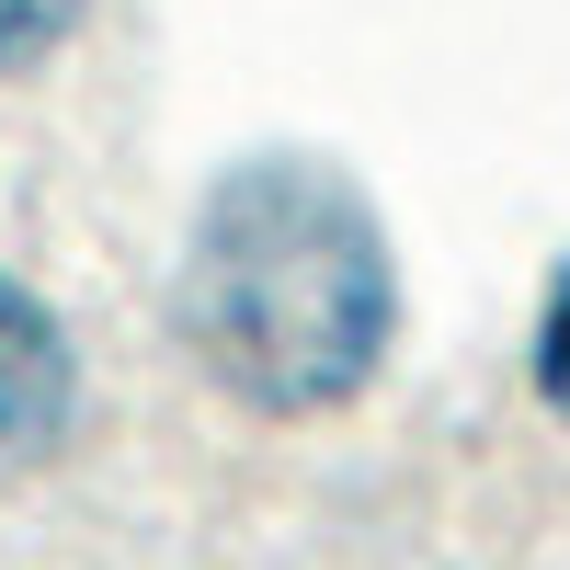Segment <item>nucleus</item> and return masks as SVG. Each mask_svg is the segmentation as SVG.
<instances>
[{"label":"nucleus","mask_w":570,"mask_h":570,"mask_svg":"<svg viewBox=\"0 0 570 570\" xmlns=\"http://www.w3.org/2000/svg\"><path fill=\"white\" fill-rule=\"evenodd\" d=\"M171 320H183V354L228 400H252L274 422L343 411L389 365V331H400L389 228H376V206L331 160L252 149L195 206Z\"/></svg>","instance_id":"f257e3e1"},{"label":"nucleus","mask_w":570,"mask_h":570,"mask_svg":"<svg viewBox=\"0 0 570 570\" xmlns=\"http://www.w3.org/2000/svg\"><path fill=\"white\" fill-rule=\"evenodd\" d=\"M537 400L570 422V274L548 285V308H537Z\"/></svg>","instance_id":"20e7f679"},{"label":"nucleus","mask_w":570,"mask_h":570,"mask_svg":"<svg viewBox=\"0 0 570 570\" xmlns=\"http://www.w3.org/2000/svg\"><path fill=\"white\" fill-rule=\"evenodd\" d=\"M69 411H80V365H69L58 308L0 274V468H35L69 434Z\"/></svg>","instance_id":"f03ea898"},{"label":"nucleus","mask_w":570,"mask_h":570,"mask_svg":"<svg viewBox=\"0 0 570 570\" xmlns=\"http://www.w3.org/2000/svg\"><path fill=\"white\" fill-rule=\"evenodd\" d=\"M80 12H91V0H0V69H35Z\"/></svg>","instance_id":"7ed1b4c3"}]
</instances>
